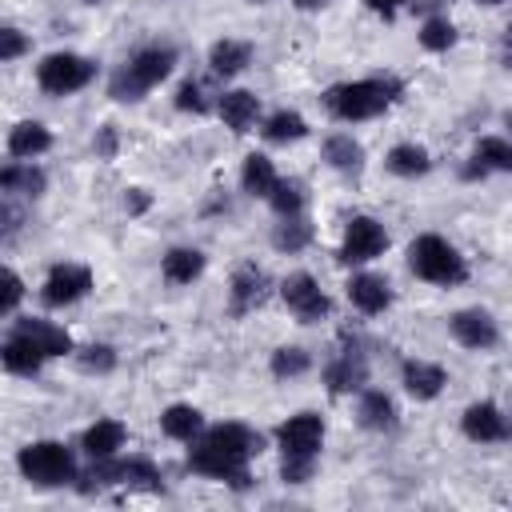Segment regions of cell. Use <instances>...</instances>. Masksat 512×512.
<instances>
[{
	"instance_id": "cell-1",
	"label": "cell",
	"mask_w": 512,
	"mask_h": 512,
	"mask_svg": "<svg viewBox=\"0 0 512 512\" xmlns=\"http://www.w3.org/2000/svg\"><path fill=\"white\" fill-rule=\"evenodd\" d=\"M172 68H176V48H168V44L140 48L124 68L112 72L108 96H112V100H140V96H144L148 88H156Z\"/></svg>"
},
{
	"instance_id": "cell-2",
	"label": "cell",
	"mask_w": 512,
	"mask_h": 512,
	"mask_svg": "<svg viewBox=\"0 0 512 512\" xmlns=\"http://www.w3.org/2000/svg\"><path fill=\"white\" fill-rule=\"evenodd\" d=\"M396 96H400L396 80H352V84H332L324 92V104L336 120H372Z\"/></svg>"
},
{
	"instance_id": "cell-3",
	"label": "cell",
	"mask_w": 512,
	"mask_h": 512,
	"mask_svg": "<svg viewBox=\"0 0 512 512\" xmlns=\"http://www.w3.org/2000/svg\"><path fill=\"white\" fill-rule=\"evenodd\" d=\"M408 268L428 280V284H440V288H452V284H464L468 280V264L464 256L444 240V236H416L408 244Z\"/></svg>"
},
{
	"instance_id": "cell-4",
	"label": "cell",
	"mask_w": 512,
	"mask_h": 512,
	"mask_svg": "<svg viewBox=\"0 0 512 512\" xmlns=\"http://www.w3.org/2000/svg\"><path fill=\"white\" fill-rule=\"evenodd\" d=\"M24 480H32L36 488H60L76 480V460L60 440H36L28 448H20L16 456Z\"/></svg>"
},
{
	"instance_id": "cell-5",
	"label": "cell",
	"mask_w": 512,
	"mask_h": 512,
	"mask_svg": "<svg viewBox=\"0 0 512 512\" xmlns=\"http://www.w3.org/2000/svg\"><path fill=\"white\" fill-rule=\"evenodd\" d=\"M108 484H128V488H148V492H160V472L148 464V460H96L84 476H80V492H100Z\"/></svg>"
},
{
	"instance_id": "cell-6",
	"label": "cell",
	"mask_w": 512,
	"mask_h": 512,
	"mask_svg": "<svg viewBox=\"0 0 512 512\" xmlns=\"http://www.w3.org/2000/svg\"><path fill=\"white\" fill-rule=\"evenodd\" d=\"M92 76H96V64L88 56H76V52H52L36 68V80H40V88L48 96L80 92L84 84H92Z\"/></svg>"
},
{
	"instance_id": "cell-7",
	"label": "cell",
	"mask_w": 512,
	"mask_h": 512,
	"mask_svg": "<svg viewBox=\"0 0 512 512\" xmlns=\"http://www.w3.org/2000/svg\"><path fill=\"white\" fill-rule=\"evenodd\" d=\"M384 248H388L384 224H376L372 216H352V220H348V232H344V244H340V260H344V264L376 260Z\"/></svg>"
},
{
	"instance_id": "cell-8",
	"label": "cell",
	"mask_w": 512,
	"mask_h": 512,
	"mask_svg": "<svg viewBox=\"0 0 512 512\" xmlns=\"http://www.w3.org/2000/svg\"><path fill=\"white\" fill-rule=\"evenodd\" d=\"M88 288H92V272H88L84 264H56V268L48 272L44 288H40V300H44L48 308H64V304L84 300Z\"/></svg>"
},
{
	"instance_id": "cell-9",
	"label": "cell",
	"mask_w": 512,
	"mask_h": 512,
	"mask_svg": "<svg viewBox=\"0 0 512 512\" xmlns=\"http://www.w3.org/2000/svg\"><path fill=\"white\" fill-rule=\"evenodd\" d=\"M280 296H284V304L296 312V320H304V324L328 316V308H332V300L320 292V284H316L308 272H292V276L280 284Z\"/></svg>"
},
{
	"instance_id": "cell-10",
	"label": "cell",
	"mask_w": 512,
	"mask_h": 512,
	"mask_svg": "<svg viewBox=\"0 0 512 512\" xmlns=\"http://www.w3.org/2000/svg\"><path fill=\"white\" fill-rule=\"evenodd\" d=\"M276 440L284 456H316L324 444V424L316 412H296L276 428Z\"/></svg>"
},
{
	"instance_id": "cell-11",
	"label": "cell",
	"mask_w": 512,
	"mask_h": 512,
	"mask_svg": "<svg viewBox=\"0 0 512 512\" xmlns=\"http://www.w3.org/2000/svg\"><path fill=\"white\" fill-rule=\"evenodd\" d=\"M448 328H452V336H456L464 348H476V352H484V348H492V344L500 340L496 320H492L484 308H460V312H452Z\"/></svg>"
},
{
	"instance_id": "cell-12",
	"label": "cell",
	"mask_w": 512,
	"mask_h": 512,
	"mask_svg": "<svg viewBox=\"0 0 512 512\" xmlns=\"http://www.w3.org/2000/svg\"><path fill=\"white\" fill-rule=\"evenodd\" d=\"M460 428H464L468 440L492 444V440H504V436H508V416H504L492 400H480V404H468V408H464Z\"/></svg>"
},
{
	"instance_id": "cell-13",
	"label": "cell",
	"mask_w": 512,
	"mask_h": 512,
	"mask_svg": "<svg viewBox=\"0 0 512 512\" xmlns=\"http://www.w3.org/2000/svg\"><path fill=\"white\" fill-rule=\"evenodd\" d=\"M200 444H208V448H216V452H224V456H236V460H244V464L260 452V436H256L252 428H244V424H216V428H208V432L200 436Z\"/></svg>"
},
{
	"instance_id": "cell-14",
	"label": "cell",
	"mask_w": 512,
	"mask_h": 512,
	"mask_svg": "<svg viewBox=\"0 0 512 512\" xmlns=\"http://www.w3.org/2000/svg\"><path fill=\"white\" fill-rule=\"evenodd\" d=\"M228 296H232V300H228L232 316H244V312H252V308L264 304V296H268V276H264L256 264H244V268L232 272V292H228Z\"/></svg>"
},
{
	"instance_id": "cell-15",
	"label": "cell",
	"mask_w": 512,
	"mask_h": 512,
	"mask_svg": "<svg viewBox=\"0 0 512 512\" xmlns=\"http://www.w3.org/2000/svg\"><path fill=\"white\" fill-rule=\"evenodd\" d=\"M188 468L200 472V476H212V480H232V484H244V480H248V476H244V460L224 456V452H216V448H208V444H196V448L188 452Z\"/></svg>"
},
{
	"instance_id": "cell-16",
	"label": "cell",
	"mask_w": 512,
	"mask_h": 512,
	"mask_svg": "<svg viewBox=\"0 0 512 512\" xmlns=\"http://www.w3.org/2000/svg\"><path fill=\"white\" fill-rule=\"evenodd\" d=\"M12 332L28 336L44 356H68L72 352V336L60 324H48V320H36V316H20Z\"/></svg>"
},
{
	"instance_id": "cell-17",
	"label": "cell",
	"mask_w": 512,
	"mask_h": 512,
	"mask_svg": "<svg viewBox=\"0 0 512 512\" xmlns=\"http://www.w3.org/2000/svg\"><path fill=\"white\" fill-rule=\"evenodd\" d=\"M400 380H404V392H408L412 400H436L440 388L448 384L444 368H440V364H428V360H408L404 372H400Z\"/></svg>"
},
{
	"instance_id": "cell-18",
	"label": "cell",
	"mask_w": 512,
	"mask_h": 512,
	"mask_svg": "<svg viewBox=\"0 0 512 512\" xmlns=\"http://www.w3.org/2000/svg\"><path fill=\"white\" fill-rule=\"evenodd\" d=\"M348 300L364 312V316H376L392 304V292H388V280L384 276H372V272H360L348 280Z\"/></svg>"
},
{
	"instance_id": "cell-19",
	"label": "cell",
	"mask_w": 512,
	"mask_h": 512,
	"mask_svg": "<svg viewBox=\"0 0 512 512\" xmlns=\"http://www.w3.org/2000/svg\"><path fill=\"white\" fill-rule=\"evenodd\" d=\"M368 380V360L360 356V352H344V356H336L328 368H324V384H328V392H356L360 384Z\"/></svg>"
},
{
	"instance_id": "cell-20",
	"label": "cell",
	"mask_w": 512,
	"mask_h": 512,
	"mask_svg": "<svg viewBox=\"0 0 512 512\" xmlns=\"http://www.w3.org/2000/svg\"><path fill=\"white\" fill-rule=\"evenodd\" d=\"M0 360H4V368L12 372V376H36L40 372V364L48 360L28 336H20V332H12L8 340H4V348H0Z\"/></svg>"
},
{
	"instance_id": "cell-21",
	"label": "cell",
	"mask_w": 512,
	"mask_h": 512,
	"mask_svg": "<svg viewBox=\"0 0 512 512\" xmlns=\"http://www.w3.org/2000/svg\"><path fill=\"white\" fill-rule=\"evenodd\" d=\"M220 116L232 132H248L260 116V96L248 92V88H236V92H224L220 96Z\"/></svg>"
},
{
	"instance_id": "cell-22",
	"label": "cell",
	"mask_w": 512,
	"mask_h": 512,
	"mask_svg": "<svg viewBox=\"0 0 512 512\" xmlns=\"http://www.w3.org/2000/svg\"><path fill=\"white\" fill-rule=\"evenodd\" d=\"M124 424L120 420H96L84 436H80V448L92 456V460H104V456H116V448H124Z\"/></svg>"
},
{
	"instance_id": "cell-23",
	"label": "cell",
	"mask_w": 512,
	"mask_h": 512,
	"mask_svg": "<svg viewBox=\"0 0 512 512\" xmlns=\"http://www.w3.org/2000/svg\"><path fill=\"white\" fill-rule=\"evenodd\" d=\"M48 148H52V132L44 124H36V120H24V124H16L8 132V152L16 160H32V156H40Z\"/></svg>"
},
{
	"instance_id": "cell-24",
	"label": "cell",
	"mask_w": 512,
	"mask_h": 512,
	"mask_svg": "<svg viewBox=\"0 0 512 512\" xmlns=\"http://www.w3.org/2000/svg\"><path fill=\"white\" fill-rule=\"evenodd\" d=\"M512 168V144L500 140V136H484L476 140V152H472V168L468 176H484V172H508Z\"/></svg>"
},
{
	"instance_id": "cell-25",
	"label": "cell",
	"mask_w": 512,
	"mask_h": 512,
	"mask_svg": "<svg viewBox=\"0 0 512 512\" xmlns=\"http://www.w3.org/2000/svg\"><path fill=\"white\" fill-rule=\"evenodd\" d=\"M276 180H280V176H276V168H272V160H268L264 152H248V156H244L240 184H244L248 196H272Z\"/></svg>"
},
{
	"instance_id": "cell-26",
	"label": "cell",
	"mask_w": 512,
	"mask_h": 512,
	"mask_svg": "<svg viewBox=\"0 0 512 512\" xmlns=\"http://www.w3.org/2000/svg\"><path fill=\"white\" fill-rule=\"evenodd\" d=\"M248 60H252V48L244 40H216L208 48V64L216 76H236L248 68Z\"/></svg>"
},
{
	"instance_id": "cell-27",
	"label": "cell",
	"mask_w": 512,
	"mask_h": 512,
	"mask_svg": "<svg viewBox=\"0 0 512 512\" xmlns=\"http://www.w3.org/2000/svg\"><path fill=\"white\" fill-rule=\"evenodd\" d=\"M356 416H360V424L372 428V432H388V428H396V404H392L384 392H376V388L360 396Z\"/></svg>"
},
{
	"instance_id": "cell-28",
	"label": "cell",
	"mask_w": 512,
	"mask_h": 512,
	"mask_svg": "<svg viewBox=\"0 0 512 512\" xmlns=\"http://www.w3.org/2000/svg\"><path fill=\"white\" fill-rule=\"evenodd\" d=\"M160 268H164V280H172V284H192V280L204 272V256H200L196 248H168Z\"/></svg>"
},
{
	"instance_id": "cell-29",
	"label": "cell",
	"mask_w": 512,
	"mask_h": 512,
	"mask_svg": "<svg viewBox=\"0 0 512 512\" xmlns=\"http://www.w3.org/2000/svg\"><path fill=\"white\" fill-rule=\"evenodd\" d=\"M324 160H328L336 172H360V168H364V148H360L352 136L336 132V136L324 140Z\"/></svg>"
},
{
	"instance_id": "cell-30",
	"label": "cell",
	"mask_w": 512,
	"mask_h": 512,
	"mask_svg": "<svg viewBox=\"0 0 512 512\" xmlns=\"http://www.w3.org/2000/svg\"><path fill=\"white\" fill-rule=\"evenodd\" d=\"M44 172L36 168V164H4V172H0V188L4 192H20V196H40L44 192Z\"/></svg>"
},
{
	"instance_id": "cell-31",
	"label": "cell",
	"mask_w": 512,
	"mask_h": 512,
	"mask_svg": "<svg viewBox=\"0 0 512 512\" xmlns=\"http://www.w3.org/2000/svg\"><path fill=\"white\" fill-rule=\"evenodd\" d=\"M264 140H272V144H288V140H300V136H308V120L300 116V112H292V108H280V112H272L268 120H264Z\"/></svg>"
},
{
	"instance_id": "cell-32",
	"label": "cell",
	"mask_w": 512,
	"mask_h": 512,
	"mask_svg": "<svg viewBox=\"0 0 512 512\" xmlns=\"http://www.w3.org/2000/svg\"><path fill=\"white\" fill-rule=\"evenodd\" d=\"M200 412L192 408V404H172V408H164V416H160V428H164V436H172V440H196L200 436Z\"/></svg>"
},
{
	"instance_id": "cell-33",
	"label": "cell",
	"mask_w": 512,
	"mask_h": 512,
	"mask_svg": "<svg viewBox=\"0 0 512 512\" xmlns=\"http://www.w3.org/2000/svg\"><path fill=\"white\" fill-rule=\"evenodd\" d=\"M384 164H388V172H396V176H424V172L432 168L428 148H420V144H396Z\"/></svg>"
},
{
	"instance_id": "cell-34",
	"label": "cell",
	"mask_w": 512,
	"mask_h": 512,
	"mask_svg": "<svg viewBox=\"0 0 512 512\" xmlns=\"http://www.w3.org/2000/svg\"><path fill=\"white\" fill-rule=\"evenodd\" d=\"M312 240V224L296 212V216H280V224L272 228V244L280 248V252H300L304 244Z\"/></svg>"
},
{
	"instance_id": "cell-35",
	"label": "cell",
	"mask_w": 512,
	"mask_h": 512,
	"mask_svg": "<svg viewBox=\"0 0 512 512\" xmlns=\"http://www.w3.org/2000/svg\"><path fill=\"white\" fill-rule=\"evenodd\" d=\"M420 44H424L428 52H448V48L456 44L452 20H448V16H428L424 28H420Z\"/></svg>"
},
{
	"instance_id": "cell-36",
	"label": "cell",
	"mask_w": 512,
	"mask_h": 512,
	"mask_svg": "<svg viewBox=\"0 0 512 512\" xmlns=\"http://www.w3.org/2000/svg\"><path fill=\"white\" fill-rule=\"evenodd\" d=\"M268 204H272L280 216H296V212L304 208V184H300V180H276Z\"/></svg>"
},
{
	"instance_id": "cell-37",
	"label": "cell",
	"mask_w": 512,
	"mask_h": 512,
	"mask_svg": "<svg viewBox=\"0 0 512 512\" xmlns=\"http://www.w3.org/2000/svg\"><path fill=\"white\" fill-rule=\"evenodd\" d=\"M312 368V356L304 348H276L272 352V376H304Z\"/></svg>"
},
{
	"instance_id": "cell-38",
	"label": "cell",
	"mask_w": 512,
	"mask_h": 512,
	"mask_svg": "<svg viewBox=\"0 0 512 512\" xmlns=\"http://www.w3.org/2000/svg\"><path fill=\"white\" fill-rule=\"evenodd\" d=\"M76 360H80L84 372H112L116 368V348L112 344H84L76 352Z\"/></svg>"
},
{
	"instance_id": "cell-39",
	"label": "cell",
	"mask_w": 512,
	"mask_h": 512,
	"mask_svg": "<svg viewBox=\"0 0 512 512\" xmlns=\"http://www.w3.org/2000/svg\"><path fill=\"white\" fill-rule=\"evenodd\" d=\"M176 108L180 112H208V100H204V88L196 84V80H184L180 88H176Z\"/></svg>"
},
{
	"instance_id": "cell-40",
	"label": "cell",
	"mask_w": 512,
	"mask_h": 512,
	"mask_svg": "<svg viewBox=\"0 0 512 512\" xmlns=\"http://www.w3.org/2000/svg\"><path fill=\"white\" fill-rule=\"evenodd\" d=\"M312 468H316V456H284L280 460V476L288 484H304L312 476Z\"/></svg>"
},
{
	"instance_id": "cell-41",
	"label": "cell",
	"mask_w": 512,
	"mask_h": 512,
	"mask_svg": "<svg viewBox=\"0 0 512 512\" xmlns=\"http://www.w3.org/2000/svg\"><path fill=\"white\" fill-rule=\"evenodd\" d=\"M20 296H24V280L8 268V272H4V300H0V312H4V316H12V312H16V304H20Z\"/></svg>"
},
{
	"instance_id": "cell-42",
	"label": "cell",
	"mask_w": 512,
	"mask_h": 512,
	"mask_svg": "<svg viewBox=\"0 0 512 512\" xmlns=\"http://www.w3.org/2000/svg\"><path fill=\"white\" fill-rule=\"evenodd\" d=\"M24 52V36H20V28H0V60L8 64V60H16Z\"/></svg>"
},
{
	"instance_id": "cell-43",
	"label": "cell",
	"mask_w": 512,
	"mask_h": 512,
	"mask_svg": "<svg viewBox=\"0 0 512 512\" xmlns=\"http://www.w3.org/2000/svg\"><path fill=\"white\" fill-rule=\"evenodd\" d=\"M96 152H100V156H112V152H116V132H112V128H104V132H100Z\"/></svg>"
},
{
	"instance_id": "cell-44",
	"label": "cell",
	"mask_w": 512,
	"mask_h": 512,
	"mask_svg": "<svg viewBox=\"0 0 512 512\" xmlns=\"http://www.w3.org/2000/svg\"><path fill=\"white\" fill-rule=\"evenodd\" d=\"M128 208H132V212H144V208H148L144 188H132V192H128Z\"/></svg>"
},
{
	"instance_id": "cell-45",
	"label": "cell",
	"mask_w": 512,
	"mask_h": 512,
	"mask_svg": "<svg viewBox=\"0 0 512 512\" xmlns=\"http://www.w3.org/2000/svg\"><path fill=\"white\" fill-rule=\"evenodd\" d=\"M364 4H368V8H372V12H384V16H392V12H396V4H400V0H364Z\"/></svg>"
},
{
	"instance_id": "cell-46",
	"label": "cell",
	"mask_w": 512,
	"mask_h": 512,
	"mask_svg": "<svg viewBox=\"0 0 512 512\" xmlns=\"http://www.w3.org/2000/svg\"><path fill=\"white\" fill-rule=\"evenodd\" d=\"M500 52H504V64L512 68V24L504 28V40H500Z\"/></svg>"
},
{
	"instance_id": "cell-47",
	"label": "cell",
	"mask_w": 512,
	"mask_h": 512,
	"mask_svg": "<svg viewBox=\"0 0 512 512\" xmlns=\"http://www.w3.org/2000/svg\"><path fill=\"white\" fill-rule=\"evenodd\" d=\"M320 4H328V0H296V8H304V12H312V8H320Z\"/></svg>"
},
{
	"instance_id": "cell-48",
	"label": "cell",
	"mask_w": 512,
	"mask_h": 512,
	"mask_svg": "<svg viewBox=\"0 0 512 512\" xmlns=\"http://www.w3.org/2000/svg\"><path fill=\"white\" fill-rule=\"evenodd\" d=\"M480 4H508V0H480Z\"/></svg>"
},
{
	"instance_id": "cell-49",
	"label": "cell",
	"mask_w": 512,
	"mask_h": 512,
	"mask_svg": "<svg viewBox=\"0 0 512 512\" xmlns=\"http://www.w3.org/2000/svg\"><path fill=\"white\" fill-rule=\"evenodd\" d=\"M248 4H268V0H248Z\"/></svg>"
},
{
	"instance_id": "cell-50",
	"label": "cell",
	"mask_w": 512,
	"mask_h": 512,
	"mask_svg": "<svg viewBox=\"0 0 512 512\" xmlns=\"http://www.w3.org/2000/svg\"><path fill=\"white\" fill-rule=\"evenodd\" d=\"M92 4H96V0H92Z\"/></svg>"
}]
</instances>
